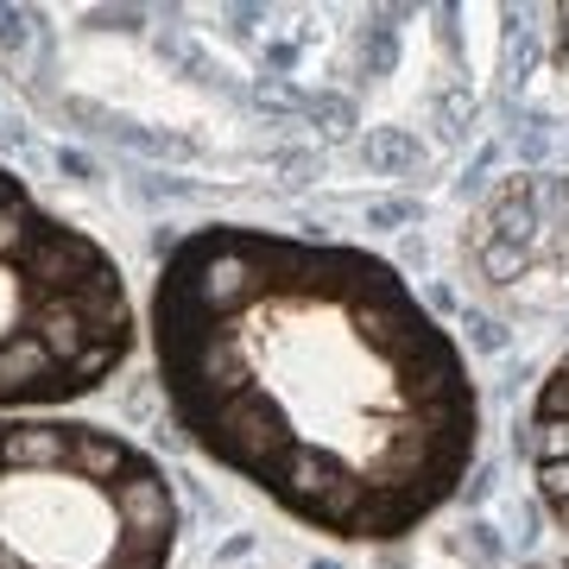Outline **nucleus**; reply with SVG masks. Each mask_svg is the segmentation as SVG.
I'll return each instance as SVG.
<instances>
[{
  "instance_id": "nucleus-1",
  "label": "nucleus",
  "mask_w": 569,
  "mask_h": 569,
  "mask_svg": "<svg viewBox=\"0 0 569 569\" xmlns=\"http://www.w3.org/2000/svg\"><path fill=\"white\" fill-rule=\"evenodd\" d=\"M146 329L178 430L317 538L399 545L468 481L475 373L367 247L197 228L164 253Z\"/></svg>"
},
{
  "instance_id": "nucleus-2",
  "label": "nucleus",
  "mask_w": 569,
  "mask_h": 569,
  "mask_svg": "<svg viewBox=\"0 0 569 569\" xmlns=\"http://www.w3.org/2000/svg\"><path fill=\"white\" fill-rule=\"evenodd\" d=\"M178 493L140 443L0 411V569H171Z\"/></svg>"
},
{
  "instance_id": "nucleus-3",
  "label": "nucleus",
  "mask_w": 569,
  "mask_h": 569,
  "mask_svg": "<svg viewBox=\"0 0 569 569\" xmlns=\"http://www.w3.org/2000/svg\"><path fill=\"white\" fill-rule=\"evenodd\" d=\"M140 317L121 260L0 164V411H51L114 380Z\"/></svg>"
},
{
  "instance_id": "nucleus-4",
  "label": "nucleus",
  "mask_w": 569,
  "mask_h": 569,
  "mask_svg": "<svg viewBox=\"0 0 569 569\" xmlns=\"http://www.w3.org/2000/svg\"><path fill=\"white\" fill-rule=\"evenodd\" d=\"M462 266L500 310L569 305V178L519 171L468 209Z\"/></svg>"
},
{
  "instance_id": "nucleus-5",
  "label": "nucleus",
  "mask_w": 569,
  "mask_h": 569,
  "mask_svg": "<svg viewBox=\"0 0 569 569\" xmlns=\"http://www.w3.org/2000/svg\"><path fill=\"white\" fill-rule=\"evenodd\" d=\"M526 462L538 481L550 526L569 538V348L550 361L545 387L531 399V425H526Z\"/></svg>"
},
{
  "instance_id": "nucleus-6",
  "label": "nucleus",
  "mask_w": 569,
  "mask_h": 569,
  "mask_svg": "<svg viewBox=\"0 0 569 569\" xmlns=\"http://www.w3.org/2000/svg\"><path fill=\"white\" fill-rule=\"evenodd\" d=\"M519 569H569V557H538V563H519Z\"/></svg>"
}]
</instances>
